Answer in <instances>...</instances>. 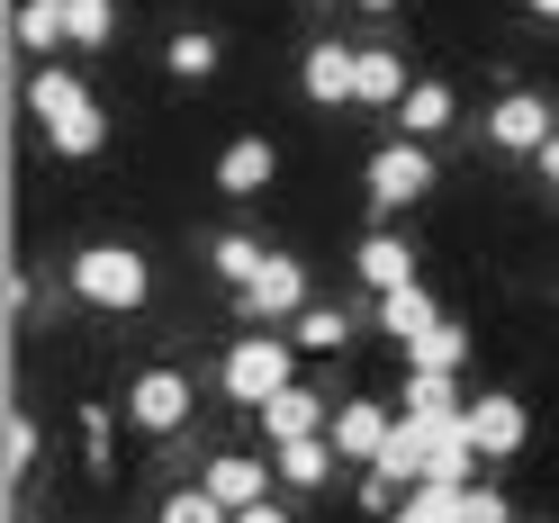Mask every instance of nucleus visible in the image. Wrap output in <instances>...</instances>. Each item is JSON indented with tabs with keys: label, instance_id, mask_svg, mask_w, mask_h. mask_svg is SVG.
Segmentation results:
<instances>
[{
	"label": "nucleus",
	"instance_id": "obj_20",
	"mask_svg": "<svg viewBox=\"0 0 559 523\" xmlns=\"http://www.w3.org/2000/svg\"><path fill=\"white\" fill-rule=\"evenodd\" d=\"M379 325H389L397 343H415V334L442 325V307H433V289H389V298H379Z\"/></svg>",
	"mask_w": 559,
	"mask_h": 523
},
{
	"label": "nucleus",
	"instance_id": "obj_30",
	"mask_svg": "<svg viewBox=\"0 0 559 523\" xmlns=\"http://www.w3.org/2000/svg\"><path fill=\"white\" fill-rule=\"evenodd\" d=\"M27 469H37V415H10V478H27Z\"/></svg>",
	"mask_w": 559,
	"mask_h": 523
},
{
	"label": "nucleus",
	"instance_id": "obj_7",
	"mask_svg": "<svg viewBox=\"0 0 559 523\" xmlns=\"http://www.w3.org/2000/svg\"><path fill=\"white\" fill-rule=\"evenodd\" d=\"M235 298H243V317L289 325L298 307H307V262H298V253H271V262H262V271H253V281H243Z\"/></svg>",
	"mask_w": 559,
	"mask_h": 523
},
{
	"label": "nucleus",
	"instance_id": "obj_4",
	"mask_svg": "<svg viewBox=\"0 0 559 523\" xmlns=\"http://www.w3.org/2000/svg\"><path fill=\"white\" fill-rule=\"evenodd\" d=\"M361 181H370V207H379V217H389V207H415V199L433 190V145L397 135V145H379V154H370Z\"/></svg>",
	"mask_w": 559,
	"mask_h": 523
},
{
	"label": "nucleus",
	"instance_id": "obj_31",
	"mask_svg": "<svg viewBox=\"0 0 559 523\" xmlns=\"http://www.w3.org/2000/svg\"><path fill=\"white\" fill-rule=\"evenodd\" d=\"M82 461L109 469V406H82Z\"/></svg>",
	"mask_w": 559,
	"mask_h": 523
},
{
	"label": "nucleus",
	"instance_id": "obj_33",
	"mask_svg": "<svg viewBox=\"0 0 559 523\" xmlns=\"http://www.w3.org/2000/svg\"><path fill=\"white\" fill-rule=\"evenodd\" d=\"M533 163H542V171H550V181H559V135H550V145H542V154H533Z\"/></svg>",
	"mask_w": 559,
	"mask_h": 523
},
{
	"label": "nucleus",
	"instance_id": "obj_14",
	"mask_svg": "<svg viewBox=\"0 0 559 523\" xmlns=\"http://www.w3.org/2000/svg\"><path fill=\"white\" fill-rule=\"evenodd\" d=\"M487 461V451L469 442V406L461 415H451V425H433V461H425V478L433 487H469V469Z\"/></svg>",
	"mask_w": 559,
	"mask_h": 523
},
{
	"label": "nucleus",
	"instance_id": "obj_23",
	"mask_svg": "<svg viewBox=\"0 0 559 523\" xmlns=\"http://www.w3.org/2000/svg\"><path fill=\"white\" fill-rule=\"evenodd\" d=\"M73 27H63V0H19V46L27 55H55Z\"/></svg>",
	"mask_w": 559,
	"mask_h": 523
},
{
	"label": "nucleus",
	"instance_id": "obj_9",
	"mask_svg": "<svg viewBox=\"0 0 559 523\" xmlns=\"http://www.w3.org/2000/svg\"><path fill=\"white\" fill-rule=\"evenodd\" d=\"M389 425H397V415L379 406V397H343L334 425H325V442L343 451V461H379V451H389Z\"/></svg>",
	"mask_w": 559,
	"mask_h": 523
},
{
	"label": "nucleus",
	"instance_id": "obj_8",
	"mask_svg": "<svg viewBox=\"0 0 559 523\" xmlns=\"http://www.w3.org/2000/svg\"><path fill=\"white\" fill-rule=\"evenodd\" d=\"M271 478H280V461H253V451H217V461L199 469V487H207V497H217L226 514L262 506V497H271Z\"/></svg>",
	"mask_w": 559,
	"mask_h": 523
},
{
	"label": "nucleus",
	"instance_id": "obj_6",
	"mask_svg": "<svg viewBox=\"0 0 559 523\" xmlns=\"http://www.w3.org/2000/svg\"><path fill=\"white\" fill-rule=\"evenodd\" d=\"M550 99L542 91H497V109H487V145L497 154H542L550 145Z\"/></svg>",
	"mask_w": 559,
	"mask_h": 523
},
{
	"label": "nucleus",
	"instance_id": "obj_19",
	"mask_svg": "<svg viewBox=\"0 0 559 523\" xmlns=\"http://www.w3.org/2000/svg\"><path fill=\"white\" fill-rule=\"evenodd\" d=\"M461 361H469V325H461V317H442L433 334L406 343V370H461Z\"/></svg>",
	"mask_w": 559,
	"mask_h": 523
},
{
	"label": "nucleus",
	"instance_id": "obj_2",
	"mask_svg": "<svg viewBox=\"0 0 559 523\" xmlns=\"http://www.w3.org/2000/svg\"><path fill=\"white\" fill-rule=\"evenodd\" d=\"M73 289L99 317H135V307L154 298V271H145L135 243H91V253H73Z\"/></svg>",
	"mask_w": 559,
	"mask_h": 523
},
{
	"label": "nucleus",
	"instance_id": "obj_12",
	"mask_svg": "<svg viewBox=\"0 0 559 523\" xmlns=\"http://www.w3.org/2000/svg\"><path fill=\"white\" fill-rule=\"evenodd\" d=\"M353 82H361V46H307L298 91L317 99V109H343V99H353Z\"/></svg>",
	"mask_w": 559,
	"mask_h": 523
},
{
	"label": "nucleus",
	"instance_id": "obj_26",
	"mask_svg": "<svg viewBox=\"0 0 559 523\" xmlns=\"http://www.w3.org/2000/svg\"><path fill=\"white\" fill-rule=\"evenodd\" d=\"M406 415H461L451 406V370H406Z\"/></svg>",
	"mask_w": 559,
	"mask_h": 523
},
{
	"label": "nucleus",
	"instance_id": "obj_1",
	"mask_svg": "<svg viewBox=\"0 0 559 523\" xmlns=\"http://www.w3.org/2000/svg\"><path fill=\"white\" fill-rule=\"evenodd\" d=\"M27 109H37L46 145L73 154V163L109 145V109H99V91H91L82 73H55V63H37V73H27Z\"/></svg>",
	"mask_w": 559,
	"mask_h": 523
},
{
	"label": "nucleus",
	"instance_id": "obj_17",
	"mask_svg": "<svg viewBox=\"0 0 559 523\" xmlns=\"http://www.w3.org/2000/svg\"><path fill=\"white\" fill-rule=\"evenodd\" d=\"M271 461H280V487H325V469L343 461V451L317 442V433H298V442H271Z\"/></svg>",
	"mask_w": 559,
	"mask_h": 523
},
{
	"label": "nucleus",
	"instance_id": "obj_3",
	"mask_svg": "<svg viewBox=\"0 0 559 523\" xmlns=\"http://www.w3.org/2000/svg\"><path fill=\"white\" fill-rule=\"evenodd\" d=\"M226 397L235 406H271L280 389H289V343H280V334H243L235 343V353H226Z\"/></svg>",
	"mask_w": 559,
	"mask_h": 523
},
{
	"label": "nucleus",
	"instance_id": "obj_5",
	"mask_svg": "<svg viewBox=\"0 0 559 523\" xmlns=\"http://www.w3.org/2000/svg\"><path fill=\"white\" fill-rule=\"evenodd\" d=\"M127 415H135V433H181L190 425V379L154 361V370H135V389H127Z\"/></svg>",
	"mask_w": 559,
	"mask_h": 523
},
{
	"label": "nucleus",
	"instance_id": "obj_22",
	"mask_svg": "<svg viewBox=\"0 0 559 523\" xmlns=\"http://www.w3.org/2000/svg\"><path fill=\"white\" fill-rule=\"evenodd\" d=\"M217 37H207V27H181V37H171L163 46V63H171V82H207V73H217Z\"/></svg>",
	"mask_w": 559,
	"mask_h": 523
},
{
	"label": "nucleus",
	"instance_id": "obj_29",
	"mask_svg": "<svg viewBox=\"0 0 559 523\" xmlns=\"http://www.w3.org/2000/svg\"><path fill=\"white\" fill-rule=\"evenodd\" d=\"M451 497H461V487H433V478H425V487H415V497H406L389 523H451Z\"/></svg>",
	"mask_w": 559,
	"mask_h": 523
},
{
	"label": "nucleus",
	"instance_id": "obj_32",
	"mask_svg": "<svg viewBox=\"0 0 559 523\" xmlns=\"http://www.w3.org/2000/svg\"><path fill=\"white\" fill-rule=\"evenodd\" d=\"M235 523H289V506H271V497H262V506H243Z\"/></svg>",
	"mask_w": 559,
	"mask_h": 523
},
{
	"label": "nucleus",
	"instance_id": "obj_21",
	"mask_svg": "<svg viewBox=\"0 0 559 523\" xmlns=\"http://www.w3.org/2000/svg\"><path fill=\"white\" fill-rule=\"evenodd\" d=\"M289 334L307 343V353H343V343H353V317H343V307H325V298H307L298 317H289Z\"/></svg>",
	"mask_w": 559,
	"mask_h": 523
},
{
	"label": "nucleus",
	"instance_id": "obj_10",
	"mask_svg": "<svg viewBox=\"0 0 559 523\" xmlns=\"http://www.w3.org/2000/svg\"><path fill=\"white\" fill-rule=\"evenodd\" d=\"M523 433H533V415H523V397L487 389V397L469 406V442L487 451V461H514V451H523Z\"/></svg>",
	"mask_w": 559,
	"mask_h": 523
},
{
	"label": "nucleus",
	"instance_id": "obj_35",
	"mask_svg": "<svg viewBox=\"0 0 559 523\" xmlns=\"http://www.w3.org/2000/svg\"><path fill=\"white\" fill-rule=\"evenodd\" d=\"M353 10H379V19H389V10H397V0H353Z\"/></svg>",
	"mask_w": 559,
	"mask_h": 523
},
{
	"label": "nucleus",
	"instance_id": "obj_27",
	"mask_svg": "<svg viewBox=\"0 0 559 523\" xmlns=\"http://www.w3.org/2000/svg\"><path fill=\"white\" fill-rule=\"evenodd\" d=\"M163 523H235V514L207 497V487H171V497H163Z\"/></svg>",
	"mask_w": 559,
	"mask_h": 523
},
{
	"label": "nucleus",
	"instance_id": "obj_24",
	"mask_svg": "<svg viewBox=\"0 0 559 523\" xmlns=\"http://www.w3.org/2000/svg\"><path fill=\"white\" fill-rule=\"evenodd\" d=\"M63 27H73V46H109L118 37V0H63Z\"/></svg>",
	"mask_w": 559,
	"mask_h": 523
},
{
	"label": "nucleus",
	"instance_id": "obj_16",
	"mask_svg": "<svg viewBox=\"0 0 559 523\" xmlns=\"http://www.w3.org/2000/svg\"><path fill=\"white\" fill-rule=\"evenodd\" d=\"M317 425H334V415H317V389H298V379L262 406V433L271 442H298V433H317Z\"/></svg>",
	"mask_w": 559,
	"mask_h": 523
},
{
	"label": "nucleus",
	"instance_id": "obj_15",
	"mask_svg": "<svg viewBox=\"0 0 559 523\" xmlns=\"http://www.w3.org/2000/svg\"><path fill=\"white\" fill-rule=\"evenodd\" d=\"M451 118H461V91H451V82H415V91L397 99V127L415 135V145H433Z\"/></svg>",
	"mask_w": 559,
	"mask_h": 523
},
{
	"label": "nucleus",
	"instance_id": "obj_18",
	"mask_svg": "<svg viewBox=\"0 0 559 523\" xmlns=\"http://www.w3.org/2000/svg\"><path fill=\"white\" fill-rule=\"evenodd\" d=\"M415 82H406V63L389 55V46H361V82H353V99H370V109H397Z\"/></svg>",
	"mask_w": 559,
	"mask_h": 523
},
{
	"label": "nucleus",
	"instance_id": "obj_13",
	"mask_svg": "<svg viewBox=\"0 0 559 523\" xmlns=\"http://www.w3.org/2000/svg\"><path fill=\"white\" fill-rule=\"evenodd\" d=\"M271 171H280L271 135H235V145L217 154V190H226V199H253V190H271Z\"/></svg>",
	"mask_w": 559,
	"mask_h": 523
},
{
	"label": "nucleus",
	"instance_id": "obj_28",
	"mask_svg": "<svg viewBox=\"0 0 559 523\" xmlns=\"http://www.w3.org/2000/svg\"><path fill=\"white\" fill-rule=\"evenodd\" d=\"M451 523H514V506L497 487H461V497H451Z\"/></svg>",
	"mask_w": 559,
	"mask_h": 523
},
{
	"label": "nucleus",
	"instance_id": "obj_25",
	"mask_svg": "<svg viewBox=\"0 0 559 523\" xmlns=\"http://www.w3.org/2000/svg\"><path fill=\"white\" fill-rule=\"evenodd\" d=\"M207 262H217V271H226V281L243 289V281H253V271H262L271 253H262V243H253V235H217V243H207Z\"/></svg>",
	"mask_w": 559,
	"mask_h": 523
},
{
	"label": "nucleus",
	"instance_id": "obj_11",
	"mask_svg": "<svg viewBox=\"0 0 559 523\" xmlns=\"http://www.w3.org/2000/svg\"><path fill=\"white\" fill-rule=\"evenodd\" d=\"M353 271H361V289H370V298L415 289V243L389 235V226H370V235H361V253H353Z\"/></svg>",
	"mask_w": 559,
	"mask_h": 523
},
{
	"label": "nucleus",
	"instance_id": "obj_34",
	"mask_svg": "<svg viewBox=\"0 0 559 523\" xmlns=\"http://www.w3.org/2000/svg\"><path fill=\"white\" fill-rule=\"evenodd\" d=\"M523 10H533V19H559V0H523Z\"/></svg>",
	"mask_w": 559,
	"mask_h": 523
}]
</instances>
